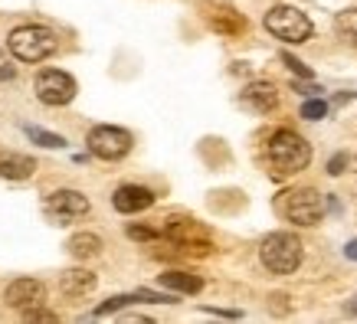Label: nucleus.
<instances>
[{"instance_id":"f257e3e1","label":"nucleus","mask_w":357,"mask_h":324,"mask_svg":"<svg viewBox=\"0 0 357 324\" xmlns=\"http://www.w3.org/2000/svg\"><path fill=\"white\" fill-rule=\"evenodd\" d=\"M266 161H269L275 177H292V173L308 167V161H312V144H308L302 134L282 128L266 141Z\"/></svg>"},{"instance_id":"f03ea898","label":"nucleus","mask_w":357,"mask_h":324,"mask_svg":"<svg viewBox=\"0 0 357 324\" xmlns=\"http://www.w3.org/2000/svg\"><path fill=\"white\" fill-rule=\"evenodd\" d=\"M7 49L20 63H43V59H50L56 53V33L46 30V26H36V23H26V26L10 30Z\"/></svg>"},{"instance_id":"7ed1b4c3","label":"nucleus","mask_w":357,"mask_h":324,"mask_svg":"<svg viewBox=\"0 0 357 324\" xmlns=\"http://www.w3.org/2000/svg\"><path fill=\"white\" fill-rule=\"evenodd\" d=\"M279 213L295 223V226H314V223H321V216H325V196L318 194L314 187H295V190H285L279 196Z\"/></svg>"},{"instance_id":"20e7f679","label":"nucleus","mask_w":357,"mask_h":324,"mask_svg":"<svg viewBox=\"0 0 357 324\" xmlns=\"http://www.w3.org/2000/svg\"><path fill=\"white\" fill-rule=\"evenodd\" d=\"M259 259L275 275H289V272H295L302 265V242L292 233H272V236L262 239Z\"/></svg>"},{"instance_id":"39448f33","label":"nucleus","mask_w":357,"mask_h":324,"mask_svg":"<svg viewBox=\"0 0 357 324\" xmlns=\"http://www.w3.org/2000/svg\"><path fill=\"white\" fill-rule=\"evenodd\" d=\"M266 30L282 40V43H305L308 36H312V20L305 17L298 7H289V3H279V7H272L266 13Z\"/></svg>"},{"instance_id":"423d86ee","label":"nucleus","mask_w":357,"mask_h":324,"mask_svg":"<svg viewBox=\"0 0 357 324\" xmlns=\"http://www.w3.org/2000/svg\"><path fill=\"white\" fill-rule=\"evenodd\" d=\"M164 236L171 239L181 252H190V256H206L213 242H210V233H206L204 223L197 219H184V216H174L164 223Z\"/></svg>"},{"instance_id":"0eeeda50","label":"nucleus","mask_w":357,"mask_h":324,"mask_svg":"<svg viewBox=\"0 0 357 324\" xmlns=\"http://www.w3.org/2000/svg\"><path fill=\"white\" fill-rule=\"evenodd\" d=\"M86 144H89V151L96 154V157H102V161H121L131 151L135 138H131V131L115 128V125H96V128L89 131Z\"/></svg>"},{"instance_id":"6e6552de","label":"nucleus","mask_w":357,"mask_h":324,"mask_svg":"<svg viewBox=\"0 0 357 324\" xmlns=\"http://www.w3.org/2000/svg\"><path fill=\"white\" fill-rule=\"evenodd\" d=\"M33 92L43 105H69L76 98V79L63 69H43L33 82Z\"/></svg>"},{"instance_id":"1a4fd4ad","label":"nucleus","mask_w":357,"mask_h":324,"mask_svg":"<svg viewBox=\"0 0 357 324\" xmlns=\"http://www.w3.org/2000/svg\"><path fill=\"white\" fill-rule=\"evenodd\" d=\"M200 13H204L206 26L213 33H220V36H243L249 26L246 17H243L236 7L223 3V0H204V3H200Z\"/></svg>"},{"instance_id":"9d476101","label":"nucleus","mask_w":357,"mask_h":324,"mask_svg":"<svg viewBox=\"0 0 357 324\" xmlns=\"http://www.w3.org/2000/svg\"><path fill=\"white\" fill-rule=\"evenodd\" d=\"M3 302L17 308V311H30V308H40L46 302V288L43 281L36 279H13L3 292Z\"/></svg>"},{"instance_id":"9b49d317","label":"nucleus","mask_w":357,"mask_h":324,"mask_svg":"<svg viewBox=\"0 0 357 324\" xmlns=\"http://www.w3.org/2000/svg\"><path fill=\"white\" fill-rule=\"evenodd\" d=\"M50 213L59 219V223H73V219H82L89 213V200L79 190H56L50 196Z\"/></svg>"},{"instance_id":"f8f14e48","label":"nucleus","mask_w":357,"mask_h":324,"mask_svg":"<svg viewBox=\"0 0 357 324\" xmlns=\"http://www.w3.org/2000/svg\"><path fill=\"white\" fill-rule=\"evenodd\" d=\"M239 102L249 108V111H256V115H269V111H275V105H279V92H275V86L272 82H249L246 88H243V95H239Z\"/></svg>"},{"instance_id":"ddd939ff","label":"nucleus","mask_w":357,"mask_h":324,"mask_svg":"<svg viewBox=\"0 0 357 324\" xmlns=\"http://www.w3.org/2000/svg\"><path fill=\"white\" fill-rule=\"evenodd\" d=\"M154 203V194L148 190V187H135V184H125L115 190V196H112V206L119 210V213L131 216V213H141V210H148V206Z\"/></svg>"},{"instance_id":"4468645a","label":"nucleus","mask_w":357,"mask_h":324,"mask_svg":"<svg viewBox=\"0 0 357 324\" xmlns=\"http://www.w3.org/2000/svg\"><path fill=\"white\" fill-rule=\"evenodd\" d=\"M36 171V161L17 151H0V177L3 180H30Z\"/></svg>"},{"instance_id":"2eb2a0df","label":"nucleus","mask_w":357,"mask_h":324,"mask_svg":"<svg viewBox=\"0 0 357 324\" xmlns=\"http://www.w3.org/2000/svg\"><path fill=\"white\" fill-rule=\"evenodd\" d=\"M59 288H63V295H69V298H82V295H89L96 288V275L89 269H66L63 275H59Z\"/></svg>"},{"instance_id":"dca6fc26","label":"nucleus","mask_w":357,"mask_h":324,"mask_svg":"<svg viewBox=\"0 0 357 324\" xmlns=\"http://www.w3.org/2000/svg\"><path fill=\"white\" fill-rule=\"evenodd\" d=\"M158 281H161L167 292H177V295H197L204 288V279H200V275H190V272H161Z\"/></svg>"},{"instance_id":"f3484780","label":"nucleus","mask_w":357,"mask_h":324,"mask_svg":"<svg viewBox=\"0 0 357 324\" xmlns=\"http://www.w3.org/2000/svg\"><path fill=\"white\" fill-rule=\"evenodd\" d=\"M66 249H69L76 259H92V256L102 252V239H98L96 233H76V236H69Z\"/></svg>"},{"instance_id":"a211bd4d","label":"nucleus","mask_w":357,"mask_h":324,"mask_svg":"<svg viewBox=\"0 0 357 324\" xmlns=\"http://www.w3.org/2000/svg\"><path fill=\"white\" fill-rule=\"evenodd\" d=\"M335 30L337 36H344L347 43L357 46V7H347V10H341L335 17Z\"/></svg>"},{"instance_id":"6ab92c4d","label":"nucleus","mask_w":357,"mask_h":324,"mask_svg":"<svg viewBox=\"0 0 357 324\" xmlns=\"http://www.w3.org/2000/svg\"><path fill=\"white\" fill-rule=\"evenodd\" d=\"M23 131H26V138L36 141L40 148H56V151H59V148L66 144V141L59 138V134H53V131H43V128H36V125H26Z\"/></svg>"},{"instance_id":"aec40b11","label":"nucleus","mask_w":357,"mask_h":324,"mask_svg":"<svg viewBox=\"0 0 357 324\" xmlns=\"http://www.w3.org/2000/svg\"><path fill=\"white\" fill-rule=\"evenodd\" d=\"M131 302H141L138 292H135V295H115V298H109L105 304H98V308H96V318H105V314L119 311V308H125V304H131Z\"/></svg>"},{"instance_id":"412c9836","label":"nucleus","mask_w":357,"mask_h":324,"mask_svg":"<svg viewBox=\"0 0 357 324\" xmlns=\"http://www.w3.org/2000/svg\"><path fill=\"white\" fill-rule=\"evenodd\" d=\"M325 115H328V105L321 98H308L302 105V118H308V121H318V118H325Z\"/></svg>"},{"instance_id":"4be33fe9","label":"nucleus","mask_w":357,"mask_h":324,"mask_svg":"<svg viewBox=\"0 0 357 324\" xmlns=\"http://www.w3.org/2000/svg\"><path fill=\"white\" fill-rule=\"evenodd\" d=\"M282 63L289 65V69H292V72H295L298 79H312V69H308V65H305L302 59H295L292 53H282Z\"/></svg>"},{"instance_id":"5701e85b","label":"nucleus","mask_w":357,"mask_h":324,"mask_svg":"<svg viewBox=\"0 0 357 324\" xmlns=\"http://www.w3.org/2000/svg\"><path fill=\"white\" fill-rule=\"evenodd\" d=\"M344 167H347V154H335V157L328 161V173H331V177L344 173Z\"/></svg>"},{"instance_id":"b1692460","label":"nucleus","mask_w":357,"mask_h":324,"mask_svg":"<svg viewBox=\"0 0 357 324\" xmlns=\"http://www.w3.org/2000/svg\"><path fill=\"white\" fill-rule=\"evenodd\" d=\"M128 236L131 239H144V242H151V239H158V233L148 226H128Z\"/></svg>"},{"instance_id":"393cba45","label":"nucleus","mask_w":357,"mask_h":324,"mask_svg":"<svg viewBox=\"0 0 357 324\" xmlns=\"http://www.w3.org/2000/svg\"><path fill=\"white\" fill-rule=\"evenodd\" d=\"M23 314H26V321H56L53 311H40V308H30V311H23Z\"/></svg>"},{"instance_id":"a878e982","label":"nucleus","mask_w":357,"mask_h":324,"mask_svg":"<svg viewBox=\"0 0 357 324\" xmlns=\"http://www.w3.org/2000/svg\"><path fill=\"white\" fill-rule=\"evenodd\" d=\"M206 314H220V318H239V311H220V308H204Z\"/></svg>"},{"instance_id":"bb28decb","label":"nucleus","mask_w":357,"mask_h":324,"mask_svg":"<svg viewBox=\"0 0 357 324\" xmlns=\"http://www.w3.org/2000/svg\"><path fill=\"white\" fill-rule=\"evenodd\" d=\"M344 252H347V256H351V259H357V239H354V242H347V246H344Z\"/></svg>"},{"instance_id":"cd10ccee","label":"nucleus","mask_w":357,"mask_h":324,"mask_svg":"<svg viewBox=\"0 0 357 324\" xmlns=\"http://www.w3.org/2000/svg\"><path fill=\"white\" fill-rule=\"evenodd\" d=\"M347 311H351V314H357V298H354V304H347Z\"/></svg>"}]
</instances>
